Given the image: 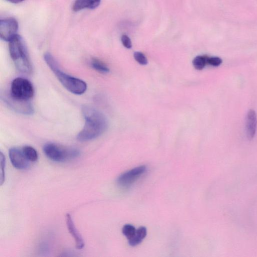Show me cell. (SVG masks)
<instances>
[{"label":"cell","mask_w":257,"mask_h":257,"mask_svg":"<svg viewBox=\"0 0 257 257\" xmlns=\"http://www.w3.org/2000/svg\"><path fill=\"white\" fill-rule=\"evenodd\" d=\"M208 57L207 56H197L193 60V65L194 68L198 70L203 69L205 65L208 64L207 60Z\"/></svg>","instance_id":"2e32d148"},{"label":"cell","mask_w":257,"mask_h":257,"mask_svg":"<svg viewBox=\"0 0 257 257\" xmlns=\"http://www.w3.org/2000/svg\"><path fill=\"white\" fill-rule=\"evenodd\" d=\"M82 115L85 120L82 130L78 134L77 139L87 142L97 138L107 127V120L104 115L93 107L85 105L82 108Z\"/></svg>","instance_id":"6da1fadb"},{"label":"cell","mask_w":257,"mask_h":257,"mask_svg":"<svg viewBox=\"0 0 257 257\" xmlns=\"http://www.w3.org/2000/svg\"><path fill=\"white\" fill-rule=\"evenodd\" d=\"M257 126V116L254 110L248 111L246 119V136L248 140L252 139L255 134Z\"/></svg>","instance_id":"8fae6325"},{"label":"cell","mask_w":257,"mask_h":257,"mask_svg":"<svg viewBox=\"0 0 257 257\" xmlns=\"http://www.w3.org/2000/svg\"><path fill=\"white\" fill-rule=\"evenodd\" d=\"M6 1H7L8 2H10L11 3L18 4V3L23 2L25 0H6Z\"/></svg>","instance_id":"7402d4cb"},{"label":"cell","mask_w":257,"mask_h":257,"mask_svg":"<svg viewBox=\"0 0 257 257\" xmlns=\"http://www.w3.org/2000/svg\"><path fill=\"white\" fill-rule=\"evenodd\" d=\"M1 161V185H2L5 180V168H6V158L2 152L0 155Z\"/></svg>","instance_id":"ac0fdd59"},{"label":"cell","mask_w":257,"mask_h":257,"mask_svg":"<svg viewBox=\"0 0 257 257\" xmlns=\"http://www.w3.org/2000/svg\"><path fill=\"white\" fill-rule=\"evenodd\" d=\"M91 65L95 70L102 73H106L109 71V69L107 65L97 58L92 59Z\"/></svg>","instance_id":"9a60e30c"},{"label":"cell","mask_w":257,"mask_h":257,"mask_svg":"<svg viewBox=\"0 0 257 257\" xmlns=\"http://www.w3.org/2000/svg\"><path fill=\"white\" fill-rule=\"evenodd\" d=\"M2 98L8 105L15 111L26 115H30L34 112V108L30 100L16 99L10 92L3 95Z\"/></svg>","instance_id":"8992f818"},{"label":"cell","mask_w":257,"mask_h":257,"mask_svg":"<svg viewBox=\"0 0 257 257\" xmlns=\"http://www.w3.org/2000/svg\"><path fill=\"white\" fill-rule=\"evenodd\" d=\"M50 69L63 86L71 93L80 95L86 90L87 85L84 81L62 71L58 63L52 66Z\"/></svg>","instance_id":"277c9868"},{"label":"cell","mask_w":257,"mask_h":257,"mask_svg":"<svg viewBox=\"0 0 257 257\" xmlns=\"http://www.w3.org/2000/svg\"><path fill=\"white\" fill-rule=\"evenodd\" d=\"M146 170L145 166L135 167L121 174L117 179V183L122 187H129L137 180Z\"/></svg>","instance_id":"ba28073f"},{"label":"cell","mask_w":257,"mask_h":257,"mask_svg":"<svg viewBox=\"0 0 257 257\" xmlns=\"http://www.w3.org/2000/svg\"><path fill=\"white\" fill-rule=\"evenodd\" d=\"M222 63V59L218 57H211L208 58L207 63L209 65L217 67L219 66Z\"/></svg>","instance_id":"ffe728a7"},{"label":"cell","mask_w":257,"mask_h":257,"mask_svg":"<svg viewBox=\"0 0 257 257\" xmlns=\"http://www.w3.org/2000/svg\"><path fill=\"white\" fill-rule=\"evenodd\" d=\"M147 235V229L145 227L141 226L136 230L134 236L128 240L129 244L134 246L140 244L145 238Z\"/></svg>","instance_id":"4fadbf2b"},{"label":"cell","mask_w":257,"mask_h":257,"mask_svg":"<svg viewBox=\"0 0 257 257\" xmlns=\"http://www.w3.org/2000/svg\"><path fill=\"white\" fill-rule=\"evenodd\" d=\"M9 158L12 165L16 169L23 170L28 168L30 161L25 157L22 150L12 148L9 150Z\"/></svg>","instance_id":"9c48e42d"},{"label":"cell","mask_w":257,"mask_h":257,"mask_svg":"<svg viewBox=\"0 0 257 257\" xmlns=\"http://www.w3.org/2000/svg\"><path fill=\"white\" fill-rule=\"evenodd\" d=\"M121 42L123 45L127 49L132 47V42L130 38L126 35H123L121 38Z\"/></svg>","instance_id":"44dd1931"},{"label":"cell","mask_w":257,"mask_h":257,"mask_svg":"<svg viewBox=\"0 0 257 257\" xmlns=\"http://www.w3.org/2000/svg\"><path fill=\"white\" fill-rule=\"evenodd\" d=\"M22 151L30 162H35L38 159V154L37 151L32 147L25 146L22 148Z\"/></svg>","instance_id":"5bb4252c"},{"label":"cell","mask_w":257,"mask_h":257,"mask_svg":"<svg viewBox=\"0 0 257 257\" xmlns=\"http://www.w3.org/2000/svg\"><path fill=\"white\" fill-rule=\"evenodd\" d=\"M11 57L17 69L23 73L30 74L32 70V64L26 45L21 36L17 35L9 42Z\"/></svg>","instance_id":"7a4b0ae2"},{"label":"cell","mask_w":257,"mask_h":257,"mask_svg":"<svg viewBox=\"0 0 257 257\" xmlns=\"http://www.w3.org/2000/svg\"><path fill=\"white\" fill-rule=\"evenodd\" d=\"M136 230L137 229L133 225L131 224H125L122 228V232L128 240L134 236Z\"/></svg>","instance_id":"e0dca14e"},{"label":"cell","mask_w":257,"mask_h":257,"mask_svg":"<svg viewBox=\"0 0 257 257\" xmlns=\"http://www.w3.org/2000/svg\"><path fill=\"white\" fill-rule=\"evenodd\" d=\"M100 3V0H76L73 6V10L78 12L85 9H94Z\"/></svg>","instance_id":"7c38bea8"},{"label":"cell","mask_w":257,"mask_h":257,"mask_svg":"<svg viewBox=\"0 0 257 257\" xmlns=\"http://www.w3.org/2000/svg\"><path fill=\"white\" fill-rule=\"evenodd\" d=\"M43 151L50 160L59 162L74 159L79 155V150L76 148L53 143L45 144L43 147Z\"/></svg>","instance_id":"3957f363"},{"label":"cell","mask_w":257,"mask_h":257,"mask_svg":"<svg viewBox=\"0 0 257 257\" xmlns=\"http://www.w3.org/2000/svg\"><path fill=\"white\" fill-rule=\"evenodd\" d=\"M10 93L16 99L30 100L34 94V89L33 84L29 80L17 77L12 82Z\"/></svg>","instance_id":"5b68a950"},{"label":"cell","mask_w":257,"mask_h":257,"mask_svg":"<svg viewBox=\"0 0 257 257\" xmlns=\"http://www.w3.org/2000/svg\"><path fill=\"white\" fill-rule=\"evenodd\" d=\"M135 60L141 65H146L148 63V60L144 54L140 52H136L134 54Z\"/></svg>","instance_id":"d6986e66"},{"label":"cell","mask_w":257,"mask_h":257,"mask_svg":"<svg viewBox=\"0 0 257 257\" xmlns=\"http://www.w3.org/2000/svg\"><path fill=\"white\" fill-rule=\"evenodd\" d=\"M19 29L17 21L14 18H7L0 21V37L10 42L17 35Z\"/></svg>","instance_id":"52a82bcc"},{"label":"cell","mask_w":257,"mask_h":257,"mask_svg":"<svg viewBox=\"0 0 257 257\" xmlns=\"http://www.w3.org/2000/svg\"><path fill=\"white\" fill-rule=\"evenodd\" d=\"M66 223L68 230L74 239L75 246L78 249H82L84 246V242L81 236L76 228L70 214L66 215Z\"/></svg>","instance_id":"30bf717a"}]
</instances>
